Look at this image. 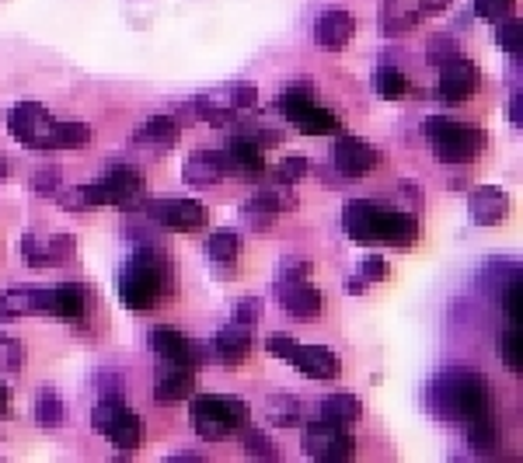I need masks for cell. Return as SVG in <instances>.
<instances>
[{
    "instance_id": "cell-1",
    "label": "cell",
    "mask_w": 523,
    "mask_h": 463,
    "mask_svg": "<svg viewBox=\"0 0 523 463\" xmlns=\"http://www.w3.org/2000/svg\"><path fill=\"white\" fill-rule=\"evenodd\" d=\"M349 241L360 248H412L419 241V220L398 206L353 199L342 213Z\"/></svg>"
},
{
    "instance_id": "cell-2",
    "label": "cell",
    "mask_w": 523,
    "mask_h": 463,
    "mask_svg": "<svg viewBox=\"0 0 523 463\" xmlns=\"http://www.w3.org/2000/svg\"><path fill=\"white\" fill-rule=\"evenodd\" d=\"M429 404L443 422H471L489 415L492 390L482 373L471 370H443L429 383Z\"/></svg>"
},
{
    "instance_id": "cell-3",
    "label": "cell",
    "mask_w": 523,
    "mask_h": 463,
    "mask_svg": "<svg viewBox=\"0 0 523 463\" xmlns=\"http://www.w3.org/2000/svg\"><path fill=\"white\" fill-rule=\"evenodd\" d=\"M189 418H192V429H196V436L203 439V443H224V439H231L248 429L252 408H248V401L231 397V394H199V397H192Z\"/></svg>"
},
{
    "instance_id": "cell-4",
    "label": "cell",
    "mask_w": 523,
    "mask_h": 463,
    "mask_svg": "<svg viewBox=\"0 0 523 463\" xmlns=\"http://www.w3.org/2000/svg\"><path fill=\"white\" fill-rule=\"evenodd\" d=\"M116 289L130 310H154L168 289V265L157 251H136L116 276Z\"/></svg>"
},
{
    "instance_id": "cell-5",
    "label": "cell",
    "mask_w": 523,
    "mask_h": 463,
    "mask_svg": "<svg viewBox=\"0 0 523 463\" xmlns=\"http://www.w3.org/2000/svg\"><path fill=\"white\" fill-rule=\"evenodd\" d=\"M422 133L433 140V154L440 164H471L485 147V133L475 122H454L443 115H429Z\"/></svg>"
},
{
    "instance_id": "cell-6",
    "label": "cell",
    "mask_w": 523,
    "mask_h": 463,
    "mask_svg": "<svg viewBox=\"0 0 523 463\" xmlns=\"http://www.w3.org/2000/svg\"><path fill=\"white\" fill-rule=\"evenodd\" d=\"M91 425L123 453H133L143 439L140 415L126 408L123 397H102V401L95 404V411H91Z\"/></svg>"
},
{
    "instance_id": "cell-7",
    "label": "cell",
    "mask_w": 523,
    "mask_h": 463,
    "mask_svg": "<svg viewBox=\"0 0 523 463\" xmlns=\"http://www.w3.org/2000/svg\"><path fill=\"white\" fill-rule=\"evenodd\" d=\"M7 129L25 150H56V129L60 122L39 105V101H18L7 115Z\"/></svg>"
},
{
    "instance_id": "cell-8",
    "label": "cell",
    "mask_w": 523,
    "mask_h": 463,
    "mask_svg": "<svg viewBox=\"0 0 523 463\" xmlns=\"http://www.w3.org/2000/svg\"><path fill=\"white\" fill-rule=\"evenodd\" d=\"M300 450L314 460L325 463H349L356 457V439L349 436V425H335V422H311L300 436Z\"/></svg>"
},
{
    "instance_id": "cell-9",
    "label": "cell",
    "mask_w": 523,
    "mask_h": 463,
    "mask_svg": "<svg viewBox=\"0 0 523 463\" xmlns=\"http://www.w3.org/2000/svg\"><path fill=\"white\" fill-rule=\"evenodd\" d=\"M478 67L464 56H454V60L440 63V84H436V94H440V105H468V98L478 91Z\"/></svg>"
},
{
    "instance_id": "cell-10",
    "label": "cell",
    "mask_w": 523,
    "mask_h": 463,
    "mask_svg": "<svg viewBox=\"0 0 523 463\" xmlns=\"http://www.w3.org/2000/svg\"><path fill=\"white\" fill-rule=\"evenodd\" d=\"M332 157H335V171L346 178H363L381 164V150H377L374 143L360 140V136H349V133H335Z\"/></svg>"
},
{
    "instance_id": "cell-11",
    "label": "cell",
    "mask_w": 523,
    "mask_h": 463,
    "mask_svg": "<svg viewBox=\"0 0 523 463\" xmlns=\"http://www.w3.org/2000/svg\"><path fill=\"white\" fill-rule=\"evenodd\" d=\"M147 213L154 216L161 227L175 230V234H192V230L206 227L210 220V209L203 202H192V199H161V202H150Z\"/></svg>"
},
{
    "instance_id": "cell-12",
    "label": "cell",
    "mask_w": 523,
    "mask_h": 463,
    "mask_svg": "<svg viewBox=\"0 0 523 463\" xmlns=\"http://www.w3.org/2000/svg\"><path fill=\"white\" fill-rule=\"evenodd\" d=\"M234 161L227 150H196V154L185 161L182 178L189 188H213L220 185L227 175H234Z\"/></svg>"
},
{
    "instance_id": "cell-13",
    "label": "cell",
    "mask_w": 523,
    "mask_h": 463,
    "mask_svg": "<svg viewBox=\"0 0 523 463\" xmlns=\"http://www.w3.org/2000/svg\"><path fill=\"white\" fill-rule=\"evenodd\" d=\"M150 342H154V352H157V359H161V363L189 366V370L210 363V349H206V345L192 342V338L178 335V331H171V328H157Z\"/></svg>"
},
{
    "instance_id": "cell-14",
    "label": "cell",
    "mask_w": 523,
    "mask_h": 463,
    "mask_svg": "<svg viewBox=\"0 0 523 463\" xmlns=\"http://www.w3.org/2000/svg\"><path fill=\"white\" fill-rule=\"evenodd\" d=\"M279 307L293 317H318L321 314V289H314L307 279H276Z\"/></svg>"
},
{
    "instance_id": "cell-15",
    "label": "cell",
    "mask_w": 523,
    "mask_h": 463,
    "mask_svg": "<svg viewBox=\"0 0 523 463\" xmlns=\"http://www.w3.org/2000/svg\"><path fill=\"white\" fill-rule=\"evenodd\" d=\"M314 35H318V46L325 49V53H342L356 35V18L346 11V7H328V11L318 18Z\"/></svg>"
},
{
    "instance_id": "cell-16",
    "label": "cell",
    "mask_w": 523,
    "mask_h": 463,
    "mask_svg": "<svg viewBox=\"0 0 523 463\" xmlns=\"http://www.w3.org/2000/svg\"><path fill=\"white\" fill-rule=\"evenodd\" d=\"M468 213L471 223H478V227H499L510 213V195L496 185H478L468 195Z\"/></svg>"
},
{
    "instance_id": "cell-17",
    "label": "cell",
    "mask_w": 523,
    "mask_h": 463,
    "mask_svg": "<svg viewBox=\"0 0 523 463\" xmlns=\"http://www.w3.org/2000/svg\"><path fill=\"white\" fill-rule=\"evenodd\" d=\"M290 366H297L300 373L311 376V380H318V383H328L339 376V356H335L328 345H300L297 342V349H293V356H290Z\"/></svg>"
},
{
    "instance_id": "cell-18",
    "label": "cell",
    "mask_w": 523,
    "mask_h": 463,
    "mask_svg": "<svg viewBox=\"0 0 523 463\" xmlns=\"http://www.w3.org/2000/svg\"><path fill=\"white\" fill-rule=\"evenodd\" d=\"M213 352H217V359L224 366H241L248 359V352H252V328H245L241 321L234 324H224V328L217 331V338H213Z\"/></svg>"
},
{
    "instance_id": "cell-19",
    "label": "cell",
    "mask_w": 523,
    "mask_h": 463,
    "mask_svg": "<svg viewBox=\"0 0 523 463\" xmlns=\"http://www.w3.org/2000/svg\"><path fill=\"white\" fill-rule=\"evenodd\" d=\"M227 154H231L234 168L245 171V175H262L265 171V147L259 140H255L248 129H238L234 126V133L227 136Z\"/></svg>"
},
{
    "instance_id": "cell-20",
    "label": "cell",
    "mask_w": 523,
    "mask_h": 463,
    "mask_svg": "<svg viewBox=\"0 0 523 463\" xmlns=\"http://www.w3.org/2000/svg\"><path fill=\"white\" fill-rule=\"evenodd\" d=\"M192 390H196V376H192L189 366L161 363L157 380H154V397H157V401H164V404L185 401V397H192Z\"/></svg>"
},
{
    "instance_id": "cell-21",
    "label": "cell",
    "mask_w": 523,
    "mask_h": 463,
    "mask_svg": "<svg viewBox=\"0 0 523 463\" xmlns=\"http://www.w3.org/2000/svg\"><path fill=\"white\" fill-rule=\"evenodd\" d=\"M46 296L49 289H25V286L4 289V293H0V321L46 314Z\"/></svg>"
},
{
    "instance_id": "cell-22",
    "label": "cell",
    "mask_w": 523,
    "mask_h": 463,
    "mask_svg": "<svg viewBox=\"0 0 523 463\" xmlns=\"http://www.w3.org/2000/svg\"><path fill=\"white\" fill-rule=\"evenodd\" d=\"M84 310H88V296H84V286H77V282H60V286L49 289V296H46V314L49 317L81 321Z\"/></svg>"
},
{
    "instance_id": "cell-23",
    "label": "cell",
    "mask_w": 523,
    "mask_h": 463,
    "mask_svg": "<svg viewBox=\"0 0 523 463\" xmlns=\"http://www.w3.org/2000/svg\"><path fill=\"white\" fill-rule=\"evenodd\" d=\"M265 422L272 425V429H293V425H300V415H304V404H300V397L293 394H269L265 397V408H262Z\"/></svg>"
},
{
    "instance_id": "cell-24",
    "label": "cell",
    "mask_w": 523,
    "mask_h": 463,
    "mask_svg": "<svg viewBox=\"0 0 523 463\" xmlns=\"http://www.w3.org/2000/svg\"><path fill=\"white\" fill-rule=\"evenodd\" d=\"M136 140L140 143H150V147H161V150H171L178 140H182V129L171 115H154L147 119L140 129H136Z\"/></svg>"
},
{
    "instance_id": "cell-25",
    "label": "cell",
    "mask_w": 523,
    "mask_h": 463,
    "mask_svg": "<svg viewBox=\"0 0 523 463\" xmlns=\"http://www.w3.org/2000/svg\"><path fill=\"white\" fill-rule=\"evenodd\" d=\"M32 415L42 429H60L67 422V404H63V397L53 387H42L32 401Z\"/></svg>"
},
{
    "instance_id": "cell-26",
    "label": "cell",
    "mask_w": 523,
    "mask_h": 463,
    "mask_svg": "<svg viewBox=\"0 0 523 463\" xmlns=\"http://www.w3.org/2000/svg\"><path fill=\"white\" fill-rule=\"evenodd\" d=\"M311 105H318V91H314L311 84H293V88L279 91V98H276V112L290 122H297Z\"/></svg>"
},
{
    "instance_id": "cell-27",
    "label": "cell",
    "mask_w": 523,
    "mask_h": 463,
    "mask_svg": "<svg viewBox=\"0 0 523 463\" xmlns=\"http://www.w3.org/2000/svg\"><path fill=\"white\" fill-rule=\"evenodd\" d=\"M360 415H363V404L356 394H332L321 401V418H325V422L353 425V422H360Z\"/></svg>"
},
{
    "instance_id": "cell-28",
    "label": "cell",
    "mask_w": 523,
    "mask_h": 463,
    "mask_svg": "<svg viewBox=\"0 0 523 463\" xmlns=\"http://www.w3.org/2000/svg\"><path fill=\"white\" fill-rule=\"evenodd\" d=\"M415 25H419V7H401V0H388L381 7V32L388 39H398Z\"/></svg>"
},
{
    "instance_id": "cell-29",
    "label": "cell",
    "mask_w": 523,
    "mask_h": 463,
    "mask_svg": "<svg viewBox=\"0 0 523 463\" xmlns=\"http://www.w3.org/2000/svg\"><path fill=\"white\" fill-rule=\"evenodd\" d=\"M293 126H297L304 136H335V133H342L339 115L328 112V108H321V105H311L297 122H293Z\"/></svg>"
},
{
    "instance_id": "cell-30",
    "label": "cell",
    "mask_w": 523,
    "mask_h": 463,
    "mask_svg": "<svg viewBox=\"0 0 523 463\" xmlns=\"http://www.w3.org/2000/svg\"><path fill=\"white\" fill-rule=\"evenodd\" d=\"M464 425H468V443H471V450H475V453L492 457V453L499 450V429L492 425L489 415L471 418V422H464Z\"/></svg>"
},
{
    "instance_id": "cell-31",
    "label": "cell",
    "mask_w": 523,
    "mask_h": 463,
    "mask_svg": "<svg viewBox=\"0 0 523 463\" xmlns=\"http://www.w3.org/2000/svg\"><path fill=\"white\" fill-rule=\"evenodd\" d=\"M206 251H210V258L217 265H234V258L241 255V234L231 227L213 230L210 241H206Z\"/></svg>"
},
{
    "instance_id": "cell-32",
    "label": "cell",
    "mask_w": 523,
    "mask_h": 463,
    "mask_svg": "<svg viewBox=\"0 0 523 463\" xmlns=\"http://www.w3.org/2000/svg\"><path fill=\"white\" fill-rule=\"evenodd\" d=\"M388 276H391V265L384 262L381 255L363 258V262L356 265V276L349 279V293H363V289H367L370 282H384Z\"/></svg>"
},
{
    "instance_id": "cell-33",
    "label": "cell",
    "mask_w": 523,
    "mask_h": 463,
    "mask_svg": "<svg viewBox=\"0 0 523 463\" xmlns=\"http://www.w3.org/2000/svg\"><path fill=\"white\" fill-rule=\"evenodd\" d=\"M95 140V129L88 122H60L56 129V150H81Z\"/></svg>"
},
{
    "instance_id": "cell-34",
    "label": "cell",
    "mask_w": 523,
    "mask_h": 463,
    "mask_svg": "<svg viewBox=\"0 0 523 463\" xmlns=\"http://www.w3.org/2000/svg\"><path fill=\"white\" fill-rule=\"evenodd\" d=\"M374 88H377V94H381V98H401V94L408 91V77L401 74L398 67H388V63H384L381 70H377L374 74Z\"/></svg>"
},
{
    "instance_id": "cell-35",
    "label": "cell",
    "mask_w": 523,
    "mask_h": 463,
    "mask_svg": "<svg viewBox=\"0 0 523 463\" xmlns=\"http://www.w3.org/2000/svg\"><path fill=\"white\" fill-rule=\"evenodd\" d=\"M499 359H503L506 370L520 373L523 363H520V331L517 324H510V328L503 331V338H499Z\"/></svg>"
},
{
    "instance_id": "cell-36",
    "label": "cell",
    "mask_w": 523,
    "mask_h": 463,
    "mask_svg": "<svg viewBox=\"0 0 523 463\" xmlns=\"http://www.w3.org/2000/svg\"><path fill=\"white\" fill-rule=\"evenodd\" d=\"M21 366H25V349H21V342L11 335H0V373L14 376Z\"/></svg>"
},
{
    "instance_id": "cell-37",
    "label": "cell",
    "mask_w": 523,
    "mask_h": 463,
    "mask_svg": "<svg viewBox=\"0 0 523 463\" xmlns=\"http://www.w3.org/2000/svg\"><path fill=\"white\" fill-rule=\"evenodd\" d=\"M21 255H25V262L32 265L35 272H46L49 265H53V258H49V244L35 234H28L25 241H21Z\"/></svg>"
},
{
    "instance_id": "cell-38",
    "label": "cell",
    "mask_w": 523,
    "mask_h": 463,
    "mask_svg": "<svg viewBox=\"0 0 523 463\" xmlns=\"http://www.w3.org/2000/svg\"><path fill=\"white\" fill-rule=\"evenodd\" d=\"M311 171V164H307L304 154H286L283 161H279V182L283 185H297L300 178Z\"/></svg>"
},
{
    "instance_id": "cell-39",
    "label": "cell",
    "mask_w": 523,
    "mask_h": 463,
    "mask_svg": "<svg viewBox=\"0 0 523 463\" xmlns=\"http://www.w3.org/2000/svg\"><path fill=\"white\" fill-rule=\"evenodd\" d=\"M475 11L482 21H492V25H499V21L510 18L513 11V0H475Z\"/></svg>"
},
{
    "instance_id": "cell-40",
    "label": "cell",
    "mask_w": 523,
    "mask_h": 463,
    "mask_svg": "<svg viewBox=\"0 0 523 463\" xmlns=\"http://www.w3.org/2000/svg\"><path fill=\"white\" fill-rule=\"evenodd\" d=\"M496 39H499V46L506 49V53H513V56H520V21L513 18H506V21H499L496 25Z\"/></svg>"
},
{
    "instance_id": "cell-41",
    "label": "cell",
    "mask_w": 523,
    "mask_h": 463,
    "mask_svg": "<svg viewBox=\"0 0 523 463\" xmlns=\"http://www.w3.org/2000/svg\"><path fill=\"white\" fill-rule=\"evenodd\" d=\"M245 450L248 457H262V460H276V446L269 443V436L265 432H255V429H245Z\"/></svg>"
},
{
    "instance_id": "cell-42",
    "label": "cell",
    "mask_w": 523,
    "mask_h": 463,
    "mask_svg": "<svg viewBox=\"0 0 523 463\" xmlns=\"http://www.w3.org/2000/svg\"><path fill=\"white\" fill-rule=\"evenodd\" d=\"M227 94H231V105L238 108H255L259 105V88L255 84H245V81H234V84H227Z\"/></svg>"
},
{
    "instance_id": "cell-43",
    "label": "cell",
    "mask_w": 523,
    "mask_h": 463,
    "mask_svg": "<svg viewBox=\"0 0 523 463\" xmlns=\"http://www.w3.org/2000/svg\"><path fill=\"white\" fill-rule=\"evenodd\" d=\"M60 185H63V178H60V171H56V168L35 171V175L28 178V188H32L35 195H53Z\"/></svg>"
},
{
    "instance_id": "cell-44",
    "label": "cell",
    "mask_w": 523,
    "mask_h": 463,
    "mask_svg": "<svg viewBox=\"0 0 523 463\" xmlns=\"http://www.w3.org/2000/svg\"><path fill=\"white\" fill-rule=\"evenodd\" d=\"M503 314L510 324H520V276H513L510 286H503Z\"/></svg>"
},
{
    "instance_id": "cell-45",
    "label": "cell",
    "mask_w": 523,
    "mask_h": 463,
    "mask_svg": "<svg viewBox=\"0 0 523 463\" xmlns=\"http://www.w3.org/2000/svg\"><path fill=\"white\" fill-rule=\"evenodd\" d=\"M53 199L60 202L63 209H70V213H84L88 209V202H84V192H81V185L77 188H67V185H60L53 192Z\"/></svg>"
},
{
    "instance_id": "cell-46",
    "label": "cell",
    "mask_w": 523,
    "mask_h": 463,
    "mask_svg": "<svg viewBox=\"0 0 523 463\" xmlns=\"http://www.w3.org/2000/svg\"><path fill=\"white\" fill-rule=\"evenodd\" d=\"M259 317H262V296H245L238 303V321L245 328H252V324H259Z\"/></svg>"
},
{
    "instance_id": "cell-47",
    "label": "cell",
    "mask_w": 523,
    "mask_h": 463,
    "mask_svg": "<svg viewBox=\"0 0 523 463\" xmlns=\"http://www.w3.org/2000/svg\"><path fill=\"white\" fill-rule=\"evenodd\" d=\"M46 244H49V258H53V265L60 262V258H70L74 255V248H77L70 234H56V237H49Z\"/></svg>"
},
{
    "instance_id": "cell-48",
    "label": "cell",
    "mask_w": 523,
    "mask_h": 463,
    "mask_svg": "<svg viewBox=\"0 0 523 463\" xmlns=\"http://www.w3.org/2000/svg\"><path fill=\"white\" fill-rule=\"evenodd\" d=\"M307 272H311V265L300 262V258H286L279 265V279H307Z\"/></svg>"
},
{
    "instance_id": "cell-49",
    "label": "cell",
    "mask_w": 523,
    "mask_h": 463,
    "mask_svg": "<svg viewBox=\"0 0 523 463\" xmlns=\"http://www.w3.org/2000/svg\"><path fill=\"white\" fill-rule=\"evenodd\" d=\"M98 390H102V397H123V376L105 373L102 383H98Z\"/></svg>"
},
{
    "instance_id": "cell-50",
    "label": "cell",
    "mask_w": 523,
    "mask_h": 463,
    "mask_svg": "<svg viewBox=\"0 0 523 463\" xmlns=\"http://www.w3.org/2000/svg\"><path fill=\"white\" fill-rule=\"evenodd\" d=\"M454 4V0H415V7H419V14H433V11H447V7Z\"/></svg>"
},
{
    "instance_id": "cell-51",
    "label": "cell",
    "mask_w": 523,
    "mask_h": 463,
    "mask_svg": "<svg viewBox=\"0 0 523 463\" xmlns=\"http://www.w3.org/2000/svg\"><path fill=\"white\" fill-rule=\"evenodd\" d=\"M520 91H513V98H510V105H506V115H510V119H513V126H520V122H523V105H520Z\"/></svg>"
},
{
    "instance_id": "cell-52",
    "label": "cell",
    "mask_w": 523,
    "mask_h": 463,
    "mask_svg": "<svg viewBox=\"0 0 523 463\" xmlns=\"http://www.w3.org/2000/svg\"><path fill=\"white\" fill-rule=\"evenodd\" d=\"M7 411H11V390H7L4 383H0V418H4Z\"/></svg>"
},
{
    "instance_id": "cell-53",
    "label": "cell",
    "mask_w": 523,
    "mask_h": 463,
    "mask_svg": "<svg viewBox=\"0 0 523 463\" xmlns=\"http://www.w3.org/2000/svg\"><path fill=\"white\" fill-rule=\"evenodd\" d=\"M11 171H14V164L7 161L4 154H0V178H11Z\"/></svg>"
}]
</instances>
